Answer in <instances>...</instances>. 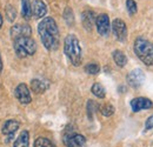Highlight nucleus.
<instances>
[{"mask_svg": "<svg viewBox=\"0 0 153 147\" xmlns=\"http://www.w3.org/2000/svg\"><path fill=\"white\" fill-rule=\"evenodd\" d=\"M112 30L114 33L115 38L119 41H124L127 37V27L126 24L121 19H114L112 22Z\"/></svg>", "mask_w": 153, "mask_h": 147, "instance_id": "6", "label": "nucleus"}, {"mask_svg": "<svg viewBox=\"0 0 153 147\" xmlns=\"http://www.w3.org/2000/svg\"><path fill=\"white\" fill-rule=\"evenodd\" d=\"M19 128V122L17 120H7L2 126V133L5 135H13Z\"/></svg>", "mask_w": 153, "mask_h": 147, "instance_id": "14", "label": "nucleus"}, {"mask_svg": "<svg viewBox=\"0 0 153 147\" xmlns=\"http://www.w3.org/2000/svg\"><path fill=\"white\" fill-rule=\"evenodd\" d=\"M126 79H127V82H128V85H130L131 87L138 88V87H140V86L144 84V81H145V73H144L140 68H135L132 72L128 73Z\"/></svg>", "mask_w": 153, "mask_h": 147, "instance_id": "5", "label": "nucleus"}, {"mask_svg": "<svg viewBox=\"0 0 153 147\" xmlns=\"http://www.w3.org/2000/svg\"><path fill=\"white\" fill-rule=\"evenodd\" d=\"M1 25H2V18H1V14H0V27H1Z\"/></svg>", "mask_w": 153, "mask_h": 147, "instance_id": "27", "label": "nucleus"}, {"mask_svg": "<svg viewBox=\"0 0 153 147\" xmlns=\"http://www.w3.org/2000/svg\"><path fill=\"white\" fill-rule=\"evenodd\" d=\"M34 147H56L47 138H38L34 141Z\"/></svg>", "mask_w": 153, "mask_h": 147, "instance_id": "20", "label": "nucleus"}, {"mask_svg": "<svg viewBox=\"0 0 153 147\" xmlns=\"http://www.w3.org/2000/svg\"><path fill=\"white\" fill-rule=\"evenodd\" d=\"M31 33H32V30L26 24H17V25L12 26V28H11V36L13 38V40L18 39V38L30 37Z\"/></svg>", "mask_w": 153, "mask_h": 147, "instance_id": "8", "label": "nucleus"}, {"mask_svg": "<svg viewBox=\"0 0 153 147\" xmlns=\"http://www.w3.org/2000/svg\"><path fill=\"white\" fill-rule=\"evenodd\" d=\"M145 128H146V131L153 128V114L146 120V122H145Z\"/></svg>", "mask_w": 153, "mask_h": 147, "instance_id": "25", "label": "nucleus"}, {"mask_svg": "<svg viewBox=\"0 0 153 147\" xmlns=\"http://www.w3.org/2000/svg\"><path fill=\"white\" fill-rule=\"evenodd\" d=\"M13 47L19 58H26V56L33 55L37 51L36 41L31 37H22L14 39Z\"/></svg>", "mask_w": 153, "mask_h": 147, "instance_id": "4", "label": "nucleus"}, {"mask_svg": "<svg viewBox=\"0 0 153 147\" xmlns=\"http://www.w3.org/2000/svg\"><path fill=\"white\" fill-rule=\"evenodd\" d=\"M30 146V134L27 131H22L14 141L13 147H28Z\"/></svg>", "mask_w": 153, "mask_h": 147, "instance_id": "15", "label": "nucleus"}, {"mask_svg": "<svg viewBox=\"0 0 153 147\" xmlns=\"http://www.w3.org/2000/svg\"><path fill=\"white\" fill-rule=\"evenodd\" d=\"M94 20H97L96 16H94V12H92V11H85V12H82V14H81V21H82L84 27L87 31H91L92 30L93 24H94Z\"/></svg>", "mask_w": 153, "mask_h": 147, "instance_id": "13", "label": "nucleus"}, {"mask_svg": "<svg viewBox=\"0 0 153 147\" xmlns=\"http://www.w3.org/2000/svg\"><path fill=\"white\" fill-rule=\"evenodd\" d=\"M126 7H127V11L131 16H133L137 13V10H138V6H137V2L134 0H127L126 1Z\"/></svg>", "mask_w": 153, "mask_h": 147, "instance_id": "24", "label": "nucleus"}, {"mask_svg": "<svg viewBox=\"0 0 153 147\" xmlns=\"http://www.w3.org/2000/svg\"><path fill=\"white\" fill-rule=\"evenodd\" d=\"M47 12V7L42 0H34L32 4V13L36 18H44Z\"/></svg>", "mask_w": 153, "mask_h": 147, "instance_id": "12", "label": "nucleus"}, {"mask_svg": "<svg viewBox=\"0 0 153 147\" xmlns=\"http://www.w3.org/2000/svg\"><path fill=\"white\" fill-rule=\"evenodd\" d=\"M2 71V61H1V56H0V72Z\"/></svg>", "mask_w": 153, "mask_h": 147, "instance_id": "26", "label": "nucleus"}, {"mask_svg": "<svg viewBox=\"0 0 153 147\" xmlns=\"http://www.w3.org/2000/svg\"><path fill=\"white\" fill-rule=\"evenodd\" d=\"M97 30L100 36H107L110 32V19L107 14H100L96 20Z\"/></svg>", "mask_w": 153, "mask_h": 147, "instance_id": "10", "label": "nucleus"}, {"mask_svg": "<svg viewBox=\"0 0 153 147\" xmlns=\"http://www.w3.org/2000/svg\"><path fill=\"white\" fill-rule=\"evenodd\" d=\"M14 95L21 104H30L32 101L31 92H30L27 85H25V84H20L17 86V88L14 91Z\"/></svg>", "mask_w": 153, "mask_h": 147, "instance_id": "7", "label": "nucleus"}, {"mask_svg": "<svg viewBox=\"0 0 153 147\" xmlns=\"http://www.w3.org/2000/svg\"><path fill=\"white\" fill-rule=\"evenodd\" d=\"M86 139L81 134H67L64 137V144L67 147H82Z\"/></svg>", "mask_w": 153, "mask_h": 147, "instance_id": "9", "label": "nucleus"}, {"mask_svg": "<svg viewBox=\"0 0 153 147\" xmlns=\"http://www.w3.org/2000/svg\"><path fill=\"white\" fill-rule=\"evenodd\" d=\"M64 51L66 56L70 59L72 65L79 66L81 64V47L79 40L74 34H68L65 38Z\"/></svg>", "mask_w": 153, "mask_h": 147, "instance_id": "2", "label": "nucleus"}, {"mask_svg": "<svg viewBox=\"0 0 153 147\" xmlns=\"http://www.w3.org/2000/svg\"><path fill=\"white\" fill-rule=\"evenodd\" d=\"M6 16H7V19L11 22H13V20L17 18V11H16V8L13 6H11V5H7V7H6Z\"/></svg>", "mask_w": 153, "mask_h": 147, "instance_id": "23", "label": "nucleus"}, {"mask_svg": "<svg viewBox=\"0 0 153 147\" xmlns=\"http://www.w3.org/2000/svg\"><path fill=\"white\" fill-rule=\"evenodd\" d=\"M85 72L88 74H97L100 72V66L98 64H94V62H91L88 65L85 66Z\"/></svg>", "mask_w": 153, "mask_h": 147, "instance_id": "22", "label": "nucleus"}, {"mask_svg": "<svg viewBox=\"0 0 153 147\" xmlns=\"http://www.w3.org/2000/svg\"><path fill=\"white\" fill-rule=\"evenodd\" d=\"M113 60H114V62L119 67H124L126 65V62H127L126 55L124 54L121 51H118V50L113 52Z\"/></svg>", "mask_w": 153, "mask_h": 147, "instance_id": "18", "label": "nucleus"}, {"mask_svg": "<svg viewBox=\"0 0 153 147\" xmlns=\"http://www.w3.org/2000/svg\"><path fill=\"white\" fill-rule=\"evenodd\" d=\"M31 88L32 91L36 93H44L47 88H48V84L46 81L39 80V79H33L31 81Z\"/></svg>", "mask_w": 153, "mask_h": 147, "instance_id": "16", "label": "nucleus"}, {"mask_svg": "<svg viewBox=\"0 0 153 147\" xmlns=\"http://www.w3.org/2000/svg\"><path fill=\"white\" fill-rule=\"evenodd\" d=\"M100 112L105 117H111L114 113V107L111 104H105V105L100 106Z\"/></svg>", "mask_w": 153, "mask_h": 147, "instance_id": "21", "label": "nucleus"}, {"mask_svg": "<svg viewBox=\"0 0 153 147\" xmlns=\"http://www.w3.org/2000/svg\"><path fill=\"white\" fill-rule=\"evenodd\" d=\"M134 52L145 65H153V44L151 41L144 38L137 39L134 42Z\"/></svg>", "mask_w": 153, "mask_h": 147, "instance_id": "3", "label": "nucleus"}, {"mask_svg": "<svg viewBox=\"0 0 153 147\" xmlns=\"http://www.w3.org/2000/svg\"><path fill=\"white\" fill-rule=\"evenodd\" d=\"M41 42L48 51H56L59 47V30L53 18H44L38 25Z\"/></svg>", "mask_w": 153, "mask_h": 147, "instance_id": "1", "label": "nucleus"}, {"mask_svg": "<svg viewBox=\"0 0 153 147\" xmlns=\"http://www.w3.org/2000/svg\"><path fill=\"white\" fill-rule=\"evenodd\" d=\"M92 93L96 95V97H98V98H100V99H102V98H105V88H104V86L101 85V84H94L93 86H92Z\"/></svg>", "mask_w": 153, "mask_h": 147, "instance_id": "19", "label": "nucleus"}, {"mask_svg": "<svg viewBox=\"0 0 153 147\" xmlns=\"http://www.w3.org/2000/svg\"><path fill=\"white\" fill-rule=\"evenodd\" d=\"M21 14L24 19L28 20L32 16V5L30 0H21Z\"/></svg>", "mask_w": 153, "mask_h": 147, "instance_id": "17", "label": "nucleus"}, {"mask_svg": "<svg viewBox=\"0 0 153 147\" xmlns=\"http://www.w3.org/2000/svg\"><path fill=\"white\" fill-rule=\"evenodd\" d=\"M131 107L133 112H139L141 110H150L153 107V102L147 98H135L131 101Z\"/></svg>", "mask_w": 153, "mask_h": 147, "instance_id": "11", "label": "nucleus"}]
</instances>
